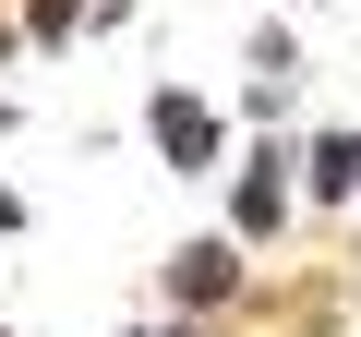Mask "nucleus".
Returning a JSON list of instances; mask_svg holds the SVG:
<instances>
[{
  "label": "nucleus",
  "mask_w": 361,
  "mask_h": 337,
  "mask_svg": "<svg viewBox=\"0 0 361 337\" xmlns=\"http://www.w3.org/2000/svg\"><path fill=\"white\" fill-rule=\"evenodd\" d=\"M313 193H361V145H349V133L313 145Z\"/></svg>",
  "instance_id": "4"
},
{
  "label": "nucleus",
  "mask_w": 361,
  "mask_h": 337,
  "mask_svg": "<svg viewBox=\"0 0 361 337\" xmlns=\"http://www.w3.org/2000/svg\"><path fill=\"white\" fill-rule=\"evenodd\" d=\"M157 145H169V168H217V109L205 97H157Z\"/></svg>",
  "instance_id": "1"
},
{
  "label": "nucleus",
  "mask_w": 361,
  "mask_h": 337,
  "mask_svg": "<svg viewBox=\"0 0 361 337\" xmlns=\"http://www.w3.org/2000/svg\"><path fill=\"white\" fill-rule=\"evenodd\" d=\"M277 168H289V157H253V181H241V229H253V241L289 217V181H277Z\"/></svg>",
  "instance_id": "3"
},
{
  "label": "nucleus",
  "mask_w": 361,
  "mask_h": 337,
  "mask_svg": "<svg viewBox=\"0 0 361 337\" xmlns=\"http://www.w3.org/2000/svg\"><path fill=\"white\" fill-rule=\"evenodd\" d=\"M229 277H241V253H229V241H193V253L169 265V289H180V301H229Z\"/></svg>",
  "instance_id": "2"
}]
</instances>
